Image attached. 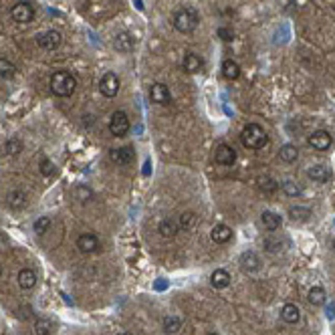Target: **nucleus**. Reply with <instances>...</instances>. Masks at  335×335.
<instances>
[{"label": "nucleus", "instance_id": "nucleus-16", "mask_svg": "<svg viewBox=\"0 0 335 335\" xmlns=\"http://www.w3.org/2000/svg\"><path fill=\"white\" fill-rule=\"evenodd\" d=\"M210 238H212V242H216V244H226V242L232 238V228L226 226V224H216V226L210 230Z\"/></svg>", "mask_w": 335, "mask_h": 335}, {"label": "nucleus", "instance_id": "nucleus-40", "mask_svg": "<svg viewBox=\"0 0 335 335\" xmlns=\"http://www.w3.org/2000/svg\"><path fill=\"white\" fill-rule=\"evenodd\" d=\"M119 335H131V333H119Z\"/></svg>", "mask_w": 335, "mask_h": 335}, {"label": "nucleus", "instance_id": "nucleus-42", "mask_svg": "<svg viewBox=\"0 0 335 335\" xmlns=\"http://www.w3.org/2000/svg\"><path fill=\"white\" fill-rule=\"evenodd\" d=\"M210 335H218V333H210Z\"/></svg>", "mask_w": 335, "mask_h": 335}, {"label": "nucleus", "instance_id": "nucleus-35", "mask_svg": "<svg viewBox=\"0 0 335 335\" xmlns=\"http://www.w3.org/2000/svg\"><path fill=\"white\" fill-rule=\"evenodd\" d=\"M4 152H6L8 156H18V154L22 152V142L16 139V137H10V139L6 142V146H4Z\"/></svg>", "mask_w": 335, "mask_h": 335}, {"label": "nucleus", "instance_id": "nucleus-1", "mask_svg": "<svg viewBox=\"0 0 335 335\" xmlns=\"http://www.w3.org/2000/svg\"><path fill=\"white\" fill-rule=\"evenodd\" d=\"M240 142L246 150H263L269 144V135L259 123H248L240 131Z\"/></svg>", "mask_w": 335, "mask_h": 335}, {"label": "nucleus", "instance_id": "nucleus-39", "mask_svg": "<svg viewBox=\"0 0 335 335\" xmlns=\"http://www.w3.org/2000/svg\"><path fill=\"white\" fill-rule=\"evenodd\" d=\"M0 275H2V265H0Z\"/></svg>", "mask_w": 335, "mask_h": 335}, {"label": "nucleus", "instance_id": "nucleus-41", "mask_svg": "<svg viewBox=\"0 0 335 335\" xmlns=\"http://www.w3.org/2000/svg\"><path fill=\"white\" fill-rule=\"evenodd\" d=\"M333 248H335V240H333Z\"/></svg>", "mask_w": 335, "mask_h": 335}, {"label": "nucleus", "instance_id": "nucleus-4", "mask_svg": "<svg viewBox=\"0 0 335 335\" xmlns=\"http://www.w3.org/2000/svg\"><path fill=\"white\" fill-rule=\"evenodd\" d=\"M129 127H131V123H129L127 113L121 111V109L119 111H113L111 119H109V131H111V135L123 137V135L129 133Z\"/></svg>", "mask_w": 335, "mask_h": 335}, {"label": "nucleus", "instance_id": "nucleus-10", "mask_svg": "<svg viewBox=\"0 0 335 335\" xmlns=\"http://www.w3.org/2000/svg\"><path fill=\"white\" fill-rule=\"evenodd\" d=\"M61 41H63V37H61V33L55 31V29L37 35V43H39V47L45 49V51H55V49H59V47H61Z\"/></svg>", "mask_w": 335, "mask_h": 335}, {"label": "nucleus", "instance_id": "nucleus-5", "mask_svg": "<svg viewBox=\"0 0 335 335\" xmlns=\"http://www.w3.org/2000/svg\"><path fill=\"white\" fill-rule=\"evenodd\" d=\"M307 144H309L313 150H317V152H327V150L333 146V137H331V133L325 131V129H315V131L307 137Z\"/></svg>", "mask_w": 335, "mask_h": 335}, {"label": "nucleus", "instance_id": "nucleus-37", "mask_svg": "<svg viewBox=\"0 0 335 335\" xmlns=\"http://www.w3.org/2000/svg\"><path fill=\"white\" fill-rule=\"evenodd\" d=\"M216 35H218L222 41H226V43H230V41L234 39V33H232L230 29H226V26H220V29L216 31Z\"/></svg>", "mask_w": 335, "mask_h": 335}, {"label": "nucleus", "instance_id": "nucleus-24", "mask_svg": "<svg viewBox=\"0 0 335 335\" xmlns=\"http://www.w3.org/2000/svg\"><path fill=\"white\" fill-rule=\"evenodd\" d=\"M230 275H228V271H224V269H216L212 275H210V285L214 287V289H226L228 285H230Z\"/></svg>", "mask_w": 335, "mask_h": 335}, {"label": "nucleus", "instance_id": "nucleus-21", "mask_svg": "<svg viewBox=\"0 0 335 335\" xmlns=\"http://www.w3.org/2000/svg\"><path fill=\"white\" fill-rule=\"evenodd\" d=\"M37 273L33 271V269H22L20 273H18V287L20 289H24V291H29V289H33L35 285H37Z\"/></svg>", "mask_w": 335, "mask_h": 335}, {"label": "nucleus", "instance_id": "nucleus-13", "mask_svg": "<svg viewBox=\"0 0 335 335\" xmlns=\"http://www.w3.org/2000/svg\"><path fill=\"white\" fill-rule=\"evenodd\" d=\"M113 49L119 53H131L135 49V39L129 33H119L113 39Z\"/></svg>", "mask_w": 335, "mask_h": 335}, {"label": "nucleus", "instance_id": "nucleus-38", "mask_svg": "<svg viewBox=\"0 0 335 335\" xmlns=\"http://www.w3.org/2000/svg\"><path fill=\"white\" fill-rule=\"evenodd\" d=\"M41 174H43V176H53V174H55V164L49 162V160H43V164H41Z\"/></svg>", "mask_w": 335, "mask_h": 335}, {"label": "nucleus", "instance_id": "nucleus-29", "mask_svg": "<svg viewBox=\"0 0 335 335\" xmlns=\"http://www.w3.org/2000/svg\"><path fill=\"white\" fill-rule=\"evenodd\" d=\"M53 329H55V325H53V321L47 319V317H39V319L35 321V333L37 335H51L53 333Z\"/></svg>", "mask_w": 335, "mask_h": 335}, {"label": "nucleus", "instance_id": "nucleus-6", "mask_svg": "<svg viewBox=\"0 0 335 335\" xmlns=\"http://www.w3.org/2000/svg\"><path fill=\"white\" fill-rule=\"evenodd\" d=\"M10 14H12L14 22H18V24H29V22H33V18H35V6H33L31 2H18V4L12 6Z\"/></svg>", "mask_w": 335, "mask_h": 335}, {"label": "nucleus", "instance_id": "nucleus-30", "mask_svg": "<svg viewBox=\"0 0 335 335\" xmlns=\"http://www.w3.org/2000/svg\"><path fill=\"white\" fill-rule=\"evenodd\" d=\"M257 184H259V188H261L265 194H273V192L279 190V184H277L273 178H269V176H259V178H257Z\"/></svg>", "mask_w": 335, "mask_h": 335}, {"label": "nucleus", "instance_id": "nucleus-33", "mask_svg": "<svg viewBox=\"0 0 335 335\" xmlns=\"http://www.w3.org/2000/svg\"><path fill=\"white\" fill-rule=\"evenodd\" d=\"M182 329V319L180 317H174V315H168L164 319V331L166 333H178Z\"/></svg>", "mask_w": 335, "mask_h": 335}, {"label": "nucleus", "instance_id": "nucleus-19", "mask_svg": "<svg viewBox=\"0 0 335 335\" xmlns=\"http://www.w3.org/2000/svg\"><path fill=\"white\" fill-rule=\"evenodd\" d=\"M6 204L10 208H14V210H20V208L26 206V194L22 190H10L6 194Z\"/></svg>", "mask_w": 335, "mask_h": 335}, {"label": "nucleus", "instance_id": "nucleus-2", "mask_svg": "<svg viewBox=\"0 0 335 335\" xmlns=\"http://www.w3.org/2000/svg\"><path fill=\"white\" fill-rule=\"evenodd\" d=\"M49 85H51V91L57 97H71L77 89V79L69 71H55L51 75Z\"/></svg>", "mask_w": 335, "mask_h": 335}, {"label": "nucleus", "instance_id": "nucleus-23", "mask_svg": "<svg viewBox=\"0 0 335 335\" xmlns=\"http://www.w3.org/2000/svg\"><path fill=\"white\" fill-rule=\"evenodd\" d=\"M222 75L224 79H228V81H236L240 77V65L236 61H232V59H226L222 63Z\"/></svg>", "mask_w": 335, "mask_h": 335}, {"label": "nucleus", "instance_id": "nucleus-34", "mask_svg": "<svg viewBox=\"0 0 335 335\" xmlns=\"http://www.w3.org/2000/svg\"><path fill=\"white\" fill-rule=\"evenodd\" d=\"M194 224H196V214H194V212H184V214H180V218H178L180 230H190Z\"/></svg>", "mask_w": 335, "mask_h": 335}, {"label": "nucleus", "instance_id": "nucleus-36", "mask_svg": "<svg viewBox=\"0 0 335 335\" xmlns=\"http://www.w3.org/2000/svg\"><path fill=\"white\" fill-rule=\"evenodd\" d=\"M35 232H39V234H43V232H47L49 230V226H51V218L49 216H41L39 220H35Z\"/></svg>", "mask_w": 335, "mask_h": 335}, {"label": "nucleus", "instance_id": "nucleus-14", "mask_svg": "<svg viewBox=\"0 0 335 335\" xmlns=\"http://www.w3.org/2000/svg\"><path fill=\"white\" fill-rule=\"evenodd\" d=\"M182 69L186 73H190V75H196V73H200L204 69V61L196 55V53H186L184 61H182Z\"/></svg>", "mask_w": 335, "mask_h": 335}, {"label": "nucleus", "instance_id": "nucleus-11", "mask_svg": "<svg viewBox=\"0 0 335 335\" xmlns=\"http://www.w3.org/2000/svg\"><path fill=\"white\" fill-rule=\"evenodd\" d=\"M150 99L156 105H170L172 103V93H170L168 85H164V83H154L150 87Z\"/></svg>", "mask_w": 335, "mask_h": 335}, {"label": "nucleus", "instance_id": "nucleus-27", "mask_svg": "<svg viewBox=\"0 0 335 335\" xmlns=\"http://www.w3.org/2000/svg\"><path fill=\"white\" fill-rule=\"evenodd\" d=\"M73 196H75V200H79V202L85 204V202L93 200V190L89 186H85V184H77L75 190H73Z\"/></svg>", "mask_w": 335, "mask_h": 335}, {"label": "nucleus", "instance_id": "nucleus-22", "mask_svg": "<svg viewBox=\"0 0 335 335\" xmlns=\"http://www.w3.org/2000/svg\"><path fill=\"white\" fill-rule=\"evenodd\" d=\"M158 232L164 236V238H172L180 232V226H178V220L174 218H164L162 222L158 224Z\"/></svg>", "mask_w": 335, "mask_h": 335}, {"label": "nucleus", "instance_id": "nucleus-18", "mask_svg": "<svg viewBox=\"0 0 335 335\" xmlns=\"http://www.w3.org/2000/svg\"><path fill=\"white\" fill-rule=\"evenodd\" d=\"M281 317H283V321H287L289 325H295V323L301 321V311H299V307H297L295 303H285L283 309H281Z\"/></svg>", "mask_w": 335, "mask_h": 335}, {"label": "nucleus", "instance_id": "nucleus-8", "mask_svg": "<svg viewBox=\"0 0 335 335\" xmlns=\"http://www.w3.org/2000/svg\"><path fill=\"white\" fill-rule=\"evenodd\" d=\"M135 154H133V148L131 146H123V148H113L109 150V160H111L115 166H129L133 162Z\"/></svg>", "mask_w": 335, "mask_h": 335}, {"label": "nucleus", "instance_id": "nucleus-28", "mask_svg": "<svg viewBox=\"0 0 335 335\" xmlns=\"http://www.w3.org/2000/svg\"><path fill=\"white\" fill-rule=\"evenodd\" d=\"M289 216L291 220H297V222H307L309 216H311V210L305 208V206H291L289 208Z\"/></svg>", "mask_w": 335, "mask_h": 335}, {"label": "nucleus", "instance_id": "nucleus-17", "mask_svg": "<svg viewBox=\"0 0 335 335\" xmlns=\"http://www.w3.org/2000/svg\"><path fill=\"white\" fill-rule=\"evenodd\" d=\"M240 267H242L244 273H255V271L261 269V261H259V257L253 250H246L240 257Z\"/></svg>", "mask_w": 335, "mask_h": 335}, {"label": "nucleus", "instance_id": "nucleus-15", "mask_svg": "<svg viewBox=\"0 0 335 335\" xmlns=\"http://www.w3.org/2000/svg\"><path fill=\"white\" fill-rule=\"evenodd\" d=\"M307 176H309V180H313L317 184H325L331 178V170L327 166H323V164H315V166H311L307 170Z\"/></svg>", "mask_w": 335, "mask_h": 335}, {"label": "nucleus", "instance_id": "nucleus-25", "mask_svg": "<svg viewBox=\"0 0 335 335\" xmlns=\"http://www.w3.org/2000/svg\"><path fill=\"white\" fill-rule=\"evenodd\" d=\"M307 299H309V303H311V305L321 307V305H325V301H327V293H325V289H323V287H313V289L309 291Z\"/></svg>", "mask_w": 335, "mask_h": 335}, {"label": "nucleus", "instance_id": "nucleus-9", "mask_svg": "<svg viewBox=\"0 0 335 335\" xmlns=\"http://www.w3.org/2000/svg\"><path fill=\"white\" fill-rule=\"evenodd\" d=\"M214 160L218 166H234L236 162V150L228 144H218L214 150Z\"/></svg>", "mask_w": 335, "mask_h": 335}, {"label": "nucleus", "instance_id": "nucleus-12", "mask_svg": "<svg viewBox=\"0 0 335 335\" xmlns=\"http://www.w3.org/2000/svg\"><path fill=\"white\" fill-rule=\"evenodd\" d=\"M77 248H79L81 253H85V255H91V253H97V250L101 248V244H99V238H97L95 234L85 232V234H81V236L77 238Z\"/></svg>", "mask_w": 335, "mask_h": 335}, {"label": "nucleus", "instance_id": "nucleus-7", "mask_svg": "<svg viewBox=\"0 0 335 335\" xmlns=\"http://www.w3.org/2000/svg\"><path fill=\"white\" fill-rule=\"evenodd\" d=\"M119 77L115 75V73H105L103 77H101V81H99V91H101V95L103 97H109L113 99L117 93H119Z\"/></svg>", "mask_w": 335, "mask_h": 335}, {"label": "nucleus", "instance_id": "nucleus-20", "mask_svg": "<svg viewBox=\"0 0 335 335\" xmlns=\"http://www.w3.org/2000/svg\"><path fill=\"white\" fill-rule=\"evenodd\" d=\"M261 222L265 224V228L269 230V232H275V230H279L283 220H281V216L277 212H273V210H265L263 214H261Z\"/></svg>", "mask_w": 335, "mask_h": 335}, {"label": "nucleus", "instance_id": "nucleus-31", "mask_svg": "<svg viewBox=\"0 0 335 335\" xmlns=\"http://www.w3.org/2000/svg\"><path fill=\"white\" fill-rule=\"evenodd\" d=\"M14 75H16V65L12 61H8L6 57H0V77L12 79Z\"/></svg>", "mask_w": 335, "mask_h": 335}, {"label": "nucleus", "instance_id": "nucleus-26", "mask_svg": "<svg viewBox=\"0 0 335 335\" xmlns=\"http://www.w3.org/2000/svg\"><path fill=\"white\" fill-rule=\"evenodd\" d=\"M279 156L285 164H293V162H297V158H299V150H297V146H293V144H285V146L281 148Z\"/></svg>", "mask_w": 335, "mask_h": 335}, {"label": "nucleus", "instance_id": "nucleus-32", "mask_svg": "<svg viewBox=\"0 0 335 335\" xmlns=\"http://www.w3.org/2000/svg\"><path fill=\"white\" fill-rule=\"evenodd\" d=\"M281 188H283V192H285L289 198H297V196H301V192H303V188H301L295 180H287V182H283Z\"/></svg>", "mask_w": 335, "mask_h": 335}, {"label": "nucleus", "instance_id": "nucleus-3", "mask_svg": "<svg viewBox=\"0 0 335 335\" xmlns=\"http://www.w3.org/2000/svg\"><path fill=\"white\" fill-rule=\"evenodd\" d=\"M198 24H200V14L194 8L184 6V8L176 10V14H174V26H176L178 33H184V35L194 33L198 29Z\"/></svg>", "mask_w": 335, "mask_h": 335}]
</instances>
